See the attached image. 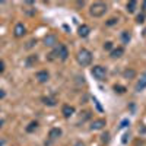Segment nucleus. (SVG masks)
<instances>
[{
	"mask_svg": "<svg viewBox=\"0 0 146 146\" xmlns=\"http://www.w3.org/2000/svg\"><path fill=\"white\" fill-rule=\"evenodd\" d=\"M41 101H42L45 105H48V107H54V105H57V100H56V98H51V96H42Z\"/></svg>",
	"mask_w": 146,
	"mask_h": 146,
	"instance_id": "nucleus-13",
	"label": "nucleus"
},
{
	"mask_svg": "<svg viewBox=\"0 0 146 146\" xmlns=\"http://www.w3.org/2000/svg\"><path fill=\"white\" fill-rule=\"evenodd\" d=\"M107 124V121L104 118H98V120H94L92 123H91V130H101L104 129Z\"/></svg>",
	"mask_w": 146,
	"mask_h": 146,
	"instance_id": "nucleus-6",
	"label": "nucleus"
},
{
	"mask_svg": "<svg viewBox=\"0 0 146 146\" xmlns=\"http://www.w3.org/2000/svg\"><path fill=\"white\" fill-rule=\"evenodd\" d=\"M127 139H129V133H124V136H123V140H121V142H123L124 145L127 143Z\"/></svg>",
	"mask_w": 146,
	"mask_h": 146,
	"instance_id": "nucleus-29",
	"label": "nucleus"
},
{
	"mask_svg": "<svg viewBox=\"0 0 146 146\" xmlns=\"http://www.w3.org/2000/svg\"><path fill=\"white\" fill-rule=\"evenodd\" d=\"M145 88H146V73H143V75L140 76V79L137 80L135 89H136V92H140V91H143Z\"/></svg>",
	"mask_w": 146,
	"mask_h": 146,
	"instance_id": "nucleus-9",
	"label": "nucleus"
},
{
	"mask_svg": "<svg viewBox=\"0 0 146 146\" xmlns=\"http://www.w3.org/2000/svg\"><path fill=\"white\" fill-rule=\"evenodd\" d=\"M5 96H6V92H5L3 89H0V100H3Z\"/></svg>",
	"mask_w": 146,
	"mask_h": 146,
	"instance_id": "nucleus-30",
	"label": "nucleus"
},
{
	"mask_svg": "<svg viewBox=\"0 0 146 146\" xmlns=\"http://www.w3.org/2000/svg\"><path fill=\"white\" fill-rule=\"evenodd\" d=\"M25 32H27L25 25H23V23H16V27H15V29H13V34H15L16 38H21V36H23V35H25Z\"/></svg>",
	"mask_w": 146,
	"mask_h": 146,
	"instance_id": "nucleus-7",
	"label": "nucleus"
},
{
	"mask_svg": "<svg viewBox=\"0 0 146 146\" xmlns=\"http://www.w3.org/2000/svg\"><path fill=\"white\" fill-rule=\"evenodd\" d=\"M89 32H91V28L88 27V25H80L79 27V29H78V34H79V36H82V38H86V36L89 35Z\"/></svg>",
	"mask_w": 146,
	"mask_h": 146,
	"instance_id": "nucleus-11",
	"label": "nucleus"
},
{
	"mask_svg": "<svg viewBox=\"0 0 146 146\" xmlns=\"http://www.w3.org/2000/svg\"><path fill=\"white\" fill-rule=\"evenodd\" d=\"M124 54V48L123 47H117V48H114V50L111 51V57L113 58H118V57H121Z\"/></svg>",
	"mask_w": 146,
	"mask_h": 146,
	"instance_id": "nucleus-14",
	"label": "nucleus"
},
{
	"mask_svg": "<svg viewBox=\"0 0 146 146\" xmlns=\"http://www.w3.org/2000/svg\"><path fill=\"white\" fill-rule=\"evenodd\" d=\"M75 146H85V145H83L82 142H76V143H75Z\"/></svg>",
	"mask_w": 146,
	"mask_h": 146,
	"instance_id": "nucleus-32",
	"label": "nucleus"
},
{
	"mask_svg": "<svg viewBox=\"0 0 146 146\" xmlns=\"http://www.w3.org/2000/svg\"><path fill=\"white\" fill-rule=\"evenodd\" d=\"M126 7H127V12H129V13H133V12L136 10V7H137V2H129Z\"/></svg>",
	"mask_w": 146,
	"mask_h": 146,
	"instance_id": "nucleus-19",
	"label": "nucleus"
},
{
	"mask_svg": "<svg viewBox=\"0 0 146 146\" xmlns=\"http://www.w3.org/2000/svg\"><path fill=\"white\" fill-rule=\"evenodd\" d=\"M36 62H38V57H36L35 54H34V56H29V57H27V60H25V66H27V67H32Z\"/></svg>",
	"mask_w": 146,
	"mask_h": 146,
	"instance_id": "nucleus-15",
	"label": "nucleus"
},
{
	"mask_svg": "<svg viewBox=\"0 0 146 146\" xmlns=\"http://www.w3.org/2000/svg\"><path fill=\"white\" fill-rule=\"evenodd\" d=\"M143 10H146V2H143Z\"/></svg>",
	"mask_w": 146,
	"mask_h": 146,
	"instance_id": "nucleus-33",
	"label": "nucleus"
},
{
	"mask_svg": "<svg viewBox=\"0 0 146 146\" xmlns=\"http://www.w3.org/2000/svg\"><path fill=\"white\" fill-rule=\"evenodd\" d=\"M127 89L126 86H121V85H114V92L115 94H124Z\"/></svg>",
	"mask_w": 146,
	"mask_h": 146,
	"instance_id": "nucleus-20",
	"label": "nucleus"
},
{
	"mask_svg": "<svg viewBox=\"0 0 146 146\" xmlns=\"http://www.w3.org/2000/svg\"><path fill=\"white\" fill-rule=\"evenodd\" d=\"M3 72H5V62L0 60V73H3Z\"/></svg>",
	"mask_w": 146,
	"mask_h": 146,
	"instance_id": "nucleus-27",
	"label": "nucleus"
},
{
	"mask_svg": "<svg viewBox=\"0 0 146 146\" xmlns=\"http://www.w3.org/2000/svg\"><path fill=\"white\" fill-rule=\"evenodd\" d=\"M67 57H69V50L64 44H57L54 50L48 54V60L58 58V60H62V62H64V60H67Z\"/></svg>",
	"mask_w": 146,
	"mask_h": 146,
	"instance_id": "nucleus-1",
	"label": "nucleus"
},
{
	"mask_svg": "<svg viewBox=\"0 0 146 146\" xmlns=\"http://www.w3.org/2000/svg\"><path fill=\"white\" fill-rule=\"evenodd\" d=\"M121 40H123L124 44H129V41L131 40L130 32H129V31H123V32H121Z\"/></svg>",
	"mask_w": 146,
	"mask_h": 146,
	"instance_id": "nucleus-18",
	"label": "nucleus"
},
{
	"mask_svg": "<svg viewBox=\"0 0 146 146\" xmlns=\"http://www.w3.org/2000/svg\"><path fill=\"white\" fill-rule=\"evenodd\" d=\"M76 60H78V63L80 66H89L91 62H92V53L89 50H86V48H82V50L78 51V56H76Z\"/></svg>",
	"mask_w": 146,
	"mask_h": 146,
	"instance_id": "nucleus-2",
	"label": "nucleus"
},
{
	"mask_svg": "<svg viewBox=\"0 0 146 146\" xmlns=\"http://www.w3.org/2000/svg\"><path fill=\"white\" fill-rule=\"evenodd\" d=\"M117 21H118L117 18H110V19L105 22V25H107V27H113V25H115V23H117Z\"/></svg>",
	"mask_w": 146,
	"mask_h": 146,
	"instance_id": "nucleus-22",
	"label": "nucleus"
},
{
	"mask_svg": "<svg viewBox=\"0 0 146 146\" xmlns=\"http://www.w3.org/2000/svg\"><path fill=\"white\" fill-rule=\"evenodd\" d=\"M36 129H38V121H31V123L28 124V127H27V131L28 133H34Z\"/></svg>",
	"mask_w": 146,
	"mask_h": 146,
	"instance_id": "nucleus-17",
	"label": "nucleus"
},
{
	"mask_svg": "<svg viewBox=\"0 0 146 146\" xmlns=\"http://www.w3.org/2000/svg\"><path fill=\"white\" fill-rule=\"evenodd\" d=\"M48 79H50V73L47 70H40L36 73V80L40 83H45V82H48Z\"/></svg>",
	"mask_w": 146,
	"mask_h": 146,
	"instance_id": "nucleus-8",
	"label": "nucleus"
},
{
	"mask_svg": "<svg viewBox=\"0 0 146 146\" xmlns=\"http://www.w3.org/2000/svg\"><path fill=\"white\" fill-rule=\"evenodd\" d=\"M91 73H92V76L95 79H98V80H104L105 79V75H107V69L104 66H94L91 69Z\"/></svg>",
	"mask_w": 146,
	"mask_h": 146,
	"instance_id": "nucleus-4",
	"label": "nucleus"
},
{
	"mask_svg": "<svg viewBox=\"0 0 146 146\" xmlns=\"http://www.w3.org/2000/svg\"><path fill=\"white\" fill-rule=\"evenodd\" d=\"M34 44H36V40H31L29 42H28V45H27V48H31Z\"/></svg>",
	"mask_w": 146,
	"mask_h": 146,
	"instance_id": "nucleus-28",
	"label": "nucleus"
},
{
	"mask_svg": "<svg viewBox=\"0 0 146 146\" xmlns=\"http://www.w3.org/2000/svg\"><path fill=\"white\" fill-rule=\"evenodd\" d=\"M101 140L102 142H108L110 140V133H104V135L101 136Z\"/></svg>",
	"mask_w": 146,
	"mask_h": 146,
	"instance_id": "nucleus-26",
	"label": "nucleus"
},
{
	"mask_svg": "<svg viewBox=\"0 0 146 146\" xmlns=\"http://www.w3.org/2000/svg\"><path fill=\"white\" fill-rule=\"evenodd\" d=\"M60 136H62V129H58V127H54V129H51L50 130V133H48V137L50 139H58Z\"/></svg>",
	"mask_w": 146,
	"mask_h": 146,
	"instance_id": "nucleus-12",
	"label": "nucleus"
},
{
	"mask_svg": "<svg viewBox=\"0 0 146 146\" xmlns=\"http://www.w3.org/2000/svg\"><path fill=\"white\" fill-rule=\"evenodd\" d=\"M44 44H45L47 47H54V45H57V36H56L54 34H47V35L44 36Z\"/></svg>",
	"mask_w": 146,
	"mask_h": 146,
	"instance_id": "nucleus-5",
	"label": "nucleus"
},
{
	"mask_svg": "<svg viewBox=\"0 0 146 146\" xmlns=\"http://www.w3.org/2000/svg\"><path fill=\"white\" fill-rule=\"evenodd\" d=\"M104 50H107V51H113V42H111V41H107V42L104 44Z\"/></svg>",
	"mask_w": 146,
	"mask_h": 146,
	"instance_id": "nucleus-24",
	"label": "nucleus"
},
{
	"mask_svg": "<svg viewBox=\"0 0 146 146\" xmlns=\"http://www.w3.org/2000/svg\"><path fill=\"white\" fill-rule=\"evenodd\" d=\"M123 76L126 78V79H133L136 76V72L133 70V69H126L124 72H123Z\"/></svg>",
	"mask_w": 146,
	"mask_h": 146,
	"instance_id": "nucleus-16",
	"label": "nucleus"
},
{
	"mask_svg": "<svg viewBox=\"0 0 146 146\" xmlns=\"http://www.w3.org/2000/svg\"><path fill=\"white\" fill-rule=\"evenodd\" d=\"M83 115H80V120L79 121H85V120H88V118H91V111H85V113H82Z\"/></svg>",
	"mask_w": 146,
	"mask_h": 146,
	"instance_id": "nucleus-23",
	"label": "nucleus"
},
{
	"mask_svg": "<svg viewBox=\"0 0 146 146\" xmlns=\"http://www.w3.org/2000/svg\"><path fill=\"white\" fill-rule=\"evenodd\" d=\"M145 18H146V16H145V12H140V13L136 16V22H137V23H143V22H145Z\"/></svg>",
	"mask_w": 146,
	"mask_h": 146,
	"instance_id": "nucleus-21",
	"label": "nucleus"
},
{
	"mask_svg": "<svg viewBox=\"0 0 146 146\" xmlns=\"http://www.w3.org/2000/svg\"><path fill=\"white\" fill-rule=\"evenodd\" d=\"M130 124V121L126 118V120H123V121H121V123H120V129H124V127H127Z\"/></svg>",
	"mask_w": 146,
	"mask_h": 146,
	"instance_id": "nucleus-25",
	"label": "nucleus"
},
{
	"mask_svg": "<svg viewBox=\"0 0 146 146\" xmlns=\"http://www.w3.org/2000/svg\"><path fill=\"white\" fill-rule=\"evenodd\" d=\"M62 114L64 118H70L73 114H75V108H73L72 105H63L62 108Z\"/></svg>",
	"mask_w": 146,
	"mask_h": 146,
	"instance_id": "nucleus-10",
	"label": "nucleus"
},
{
	"mask_svg": "<svg viewBox=\"0 0 146 146\" xmlns=\"http://www.w3.org/2000/svg\"><path fill=\"white\" fill-rule=\"evenodd\" d=\"M6 145V140L5 139H0V146H5Z\"/></svg>",
	"mask_w": 146,
	"mask_h": 146,
	"instance_id": "nucleus-31",
	"label": "nucleus"
},
{
	"mask_svg": "<svg viewBox=\"0 0 146 146\" xmlns=\"http://www.w3.org/2000/svg\"><path fill=\"white\" fill-rule=\"evenodd\" d=\"M105 12H107V5L102 3V2L94 3V5L91 6V9H89V13H91V16H94V18H101L102 15H105Z\"/></svg>",
	"mask_w": 146,
	"mask_h": 146,
	"instance_id": "nucleus-3",
	"label": "nucleus"
},
{
	"mask_svg": "<svg viewBox=\"0 0 146 146\" xmlns=\"http://www.w3.org/2000/svg\"><path fill=\"white\" fill-rule=\"evenodd\" d=\"M2 126H3V120H0V129H2Z\"/></svg>",
	"mask_w": 146,
	"mask_h": 146,
	"instance_id": "nucleus-34",
	"label": "nucleus"
}]
</instances>
